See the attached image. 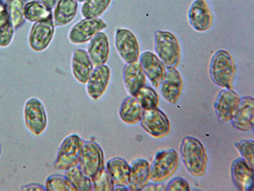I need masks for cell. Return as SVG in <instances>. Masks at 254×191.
Segmentation results:
<instances>
[{
    "label": "cell",
    "instance_id": "1",
    "mask_svg": "<svg viewBox=\"0 0 254 191\" xmlns=\"http://www.w3.org/2000/svg\"><path fill=\"white\" fill-rule=\"evenodd\" d=\"M181 154L183 163L190 174L201 177L205 174L207 157L205 147L198 140L190 136L184 138Z\"/></svg>",
    "mask_w": 254,
    "mask_h": 191
},
{
    "label": "cell",
    "instance_id": "2",
    "mask_svg": "<svg viewBox=\"0 0 254 191\" xmlns=\"http://www.w3.org/2000/svg\"><path fill=\"white\" fill-rule=\"evenodd\" d=\"M236 73L234 60L226 50L215 52L211 59L210 75L212 81L219 87L231 89Z\"/></svg>",
    "mask_w": 254,
    "mask_h": 191
},
{
    "label": "cell",
    "instance_id": "3",
    "mask_svg": "<svg viewBox=\"0 0 254 191\" xmlns=\"http://www.w3.org/2000/svg\"><path fill=\"white\" fill-rule=\"evenodd\" d=\"M155 49L158 58L165 67L176 68L181 58V47L176 36L171 32L156 31Z\"/></svg>",
    "mask_w": 254,
    "mask_h": 191
},
{
    "label": "cell",
    "instance_id": "4",
    "mask_svg": "<svg viewBox=\"0 0 254 191\" xmlns=\"http://www.w3.org/2000/svg\"><path fill=\"white\" fill-rule=\"evenodd\" d=\"M78 166L83 174L91 181L103 171L104 152L98 143L92 140L83 142Z\"/></svg>",
    "mask_w": 254,
    "mask_h": 191
},
{
    "label": "cell",
    "instance_id": "5",
    "mask_svg": "<svg viewBox=\"0 0 254 191\" xmlns=\"http://www.w3.org/2000/svg\"><path fill=\"white\" fill-rule=\"evenodd\" d=\"M83 145V141L76 134L67 136L59 149L54 163L56 169L65 172L70 168L78 165Z\"/></svg>",
    "mask_w": 254,
    "mask_h": 191
},
{
    "label": "cell",
    "instance_id": "6",
    "mask_svg": "<svg viewBox=\"0 0 254 191\" xmlns=\"http://www.w3.org/2000/svg\"><path fill=\"white\" fill-rule=\"evenodd\" d=\"M178 165L179 156L174 149L158 152L150 166L149 179L155 183L165 181L174 174Z\"/></svg>",
    "mask_w": 254,
    "mask_h": 191
},
{
    "label": "cell",
    "instance_id": "7",
    "mask_svg": "<svg viewBox=\"0 0 254 191\" xmlns=\"http://www.w3.org/2000/svg\"><path fill=\"white\" fill-rule=\"evenodd\" d=\"M25 125L35 136H40L44 133L48 124L46 110L41 100L31 97L26 102L24 109Z\"/></svg>",
    "mask_w": 254,
    "mask_h": 191
},
{
    "label": "cell",
    "instance_id": "8",
    "mask_svg": "<svg viewBox=\"0 0 254 191\" xmlns=\"http://www.w3.org/2000/svg\"><path fill=\"white\" fill-rule=\"evenodd\" d=\"M116 49L120 58L127 64L137 62L140 47L137 38L129 29H118L115 33Z\"/></svg>",
    "mask_w": 254,
    "mask_h": 191
},
{
    "label": "cell",
    "instance_id": "9",
    "mask_svg": "<svg viewBox=\"0 0 254 191\" xmlns=\"http://www.w3.org/2000/svg\"><path fill=\"white\" fill-rule=\"evenodd\" d=\"M140 122L144 130L156 138L166 136L171 129L167 115L158 108L144 110Z\"/></svg>",
    "mask_w": 254,
    "mask_h": 191
},
{
    "label": "cell",
    "instance_id": "10",
    "mask_svg": "<svg viewBox=\"0 0 254 191\" xmlns=\"http://www.w3.org/2000/svg\"><path fill=\"white\" fill-rule=\"evenodd\" d=\"M107 27V24L99 18L82 19L72 27L69 39L73 44H85Z\"/></svg>",
    "mask_w": 254,
    "mask_h": 191
},
{
    "label": "cell",
    "instance_id": "11",
    "mask_svg": "<svg viewBox=\"0 0 254 191\" xmlns=\"http://www.w3.org/2000/svg\"><path fill=\"white\" fill-rule=\"evenodd\" d=\"M54 33L53 17L36 22L32 27L29 35V46L34 51H44L51 44Z\"/></svg>",
    "mask_w": 254,
    "mask_h": 191
},
{
    "label": "cell",
    "instance_id": "12",
    "mask_svg": "<svg viewBox=\"0 0 254 191\" xmlns=\"http://www.w3.org/2000/svg\"><path fill=\"white\" fill-rule=\"evenodd\" d=\"M240 96L231 89H224L217 96L214 103L215 113L224 122L231 121L240 103Z\"/></svg>",
    "mask_w": 254,
    "mask_h": 191
},
{
    "label": "cell",
    "instance_id": "13",
    "mask_svg": "<svg viewBox=\"0 0 254 191\" xmlns=\"http://www.w3.org/2000/svg\"><path fill=\"white\" fill-rule=\"evenodd\" d=\"M188 19L192 28L198 32L208 31L212 26L213 17L206 0H194L188 11Z\"/></svg>",
    "mask_w": 254,
    "mask_h": 191
},
{
    "label": "cell",
    "instance_id": "14",
    "mask_svg": "<svg viewBox=\"0 0 254 191\" xmlns=\"http://www.w3.org/2000/svg\"><path fill=\"white\" fill-rule=\"evenodd\" d=\"M182 78L174 68H165L164 77L160 83V92L163 98L170 103L176 104L182 90Z\"/></svg>",
    "mask_w": 254,
    "mask_h": 191
},
{
    "label": "cell",
    "instance_id": "15",
    "mask_svg": "<svg viewBox=\"0 0 254 191\" xmlns=\"http://www.w3.org/2000/svg\"><path fill=\"white\" fill-rule=\"evenodd\" d=\"M140 64L145 75L154 87H160L165 76V66L158 56L150 51L143 52L139 57Z\"/></svg>",
    "mask_w": 254,
    "mask_h": 191
},
{
    "label": "cell",
    "instance_id": "16",
    "mask_svg": "<svg viewBox=\"0 0 254 191\" xmlns=\"http://www.w3.org/2000/svg\"><path fill=\"white\" fill-rule=\"evenodd\" d=\"M111 79V71L107 65L95 67L87 83V93L90 98L97 100L106 92Z\"/></svg>",
    "mask_w": 254,
    "mask_h": 191
},
{
    "label": "cell",
    "instance_id": "17",
    "mask_svg": "<svg viewBox=\"0 0 254 191\" xmlns=\"http://www.w3.org/2000/svg\"><path fill=\"white\" fill-rule=\"evenodd\" d=\"M254 99L247 96L240 100L239 106L231 120L233 126L238 130L247 132L253 130L254 127Z\"/></svg>",
    "mask_w": 254,
    "mask_h": 191
},
{
    "label": "cell",
    "instance_id": "18",
    "mask_svg": "<svg viewBox=\"0 0 254 191\" xmlns=\"http://www.w3.org/2000/svg\"><path fill=\"white\" fill-rule=\"evenodd\" d=\"M233 183L238 190L250 191L254 188V169L243 158L235 159L231 166Z\"/></svg>",
    "mask_w": 254,
    "mask_h": 191
},
{
    "label": "cell",
    "instance_id": "19",
    "mask_svg": "<svg viewBox=\"0 0 254 191\" xmlns=\"http://www.w3.org/2000/svg\"><path fill=\"white\" fill-rule=\"evenodd\" d=\"M72 75L78 83L87 84L94 70V65L84 49H77L72 54L71 60Z\"/></svg>",
    "mask_w": 254,
    "mask_h": 191
},
{
    "label": "cell",
    "instance_id": "20",
    "mask_svg": "<svg viewBox=\"0 0 254 191\" xmlns=\"http://www.w3.org/2000/svg\"><path fill=\"white\" fill-rule=\"evenodd\" d=\"M123 79L127 92L135 97L143 86H146V76L139 62L127 64L123 73Z\"/></svg>",
    "mask_w": 254,
    "mask_h": 191
},
{
    "label": "cell",
    "instance_id": "21",
    "mask_svg": "<svg viewBox=\"0 0 254 191\" xmlns=\"http://www.w3.org/2000/svg\"><path fill=\"white\" fill-rule=\"evenodd\" d=\"M88 54L94 67L105 65L110 55V44L105 33L99 32L90 40Z\"/></svg>",
    "mask_w": 254,
    "mask_h": 191
},
{
    "label": "cell",
    "instance_id": "22",
    "mask_svg": "<svg viewBox=\"0 0 254 191\" xmlns=\"http://www.w3.org/2000/svg\"><path fill=\"white\" fill-rule=\"evenodd\" d=\"M130 169V181L127 187L129 191L141 190L149 179L150 165L146 159L138 158L131 163Z\"/></svg>",
    "mask_w": 254,
    "mask_h": 191
},
{
    "label": "cell",
    "instance_id": "23",
    "mask_svg": "<svg viewBox=\"0 0 254 191\" xmlns=\"http://www.w3.org/2000/svg\"><path fill=\"white\" fill-rule=\"evenodd\" d=\"M106 170L114 186H127L130 181V165L123 158L115 157L109 160Z\"/></svg>",
    "mask_w": 254,
    "mask_h": 191
},
{
    "label": "cell",
    "instance_id": "24",
    "mask_svg": "<svg viewBox=\"0 0 254 191\" xmlns=\"http://www.w3.org/2000/svg\"><path fill=\"white\" fill-rule=\"evenodd\" d=\"M78 9L76 0H58L53 13L54 26H65L74 19Z\"/></svg>",
    "mask_w": 254,
    "mask_h": 191
},
{
    "label": "cell",
    "instance_id": "25",
    "mask_svg": "<svg viewBox=\"0 0 254 191\" xmlns=\"http://www.w3.org/2000/svg\"><path fill=\"white\" fill-rule=\"evenodd\" d=\"M144 109L135 97H129L124 100L120 106V119L127 124H135L141 120Z\"/></svg>",
    "mask_w": 254,
    "mask_h": 191
},
{
    "label": "cell",
    "instance_id": "26",
    "mask_svg": "<svg viewBox=\"0 0 254 191\" xmlns=\"http://www.w3.org/2000/svg\"><path fill=\"white\" fill-rule=\"evenodd\" d=\"M14 29L9 17L7 5L0 2V47H6L13 39Z\"/></svg>",
    "mask_w": 254,
    "mask_h": 191
},
{
    "label": "cell",
    "instance_id": "27",
    "mask_svg": "<svg viewBox=\"0 0 254 191\" xmlns=\"http://www.w3.org/2000/svg\"><path fill=\"white\" fill-rule=\"evenodd\" d=\"M25 19L30 22H40L53 17L52 10L38 1L26 3L24 8Z\"/></svg>",
    "mask_w": 254,
    "mask_h": 191
},
{
    "label": "cell",
    "instance_id": "28",
    "mask_svg": "<svg viewBox=\"0 0 254 191\" xmlns=\"http://www.w3.org/2000/svg\"><path fill=\"white\" fill-rule=\"evenodd\" d=\"M65 175L76 191H93L91 180L83 174L78 165L66 170Z\"/></svg>",
    "mask_w": 254,
    "mask_h": 191
},
{
    "label": "cell",
    "instance_id": "29",
    "mask_svg": "<svg viewBox=\"0 0 254 191\" xmlns=\"http://www.w3.org/2000/svg\"><path fill=\"white\" fill-rule=\"evenodd\" d=\"M111 0H87L81 8V15L85 19L98 18L107 10Z\"/></svg>",
    "mask_w": 254,
    "mask_h": 191
},
{
    "label": "cell",
    "instance_id": "30",
    "mask_svg": "<svg viewBox=\"0 0 254 191\" xmlns=\"http://www.w3.org/2000/svg\"><path fill=\"white\" fill-rule=\"evenodd\" d=\"M27 0H8L7 10L13 28L17 29L23 26L26 19L24 15V8Z\"/></svg>",
    "mask_w": 254,
    "mask_h": 191
},
{
    "label": "cell",
    "instance_id": "31",
    "mask_svg": "<svg viewBox=\"0 0 254 191\" xmlns=\"http://www.w3.org/2000/svg\"><path fill=\"white\" fill-rule=\"evenodd\" d=\"M140 106L144 110L157 108L159 98L157 93L149 86H143L135 96Z\"/></svg>",
    "mask_w": 254,
    "mask_h": 191
},
{
    "label": "cell",
    "instance_id": "32",
    "mask_svg": "<svg viewBox=\"0 0 254 191\" xmlns=\"http://www.w3.org/2000/svg\"><path fill=\"white\" fill-rule=\"evenodd\" d=\"M47 191H76L65 175L54 174L48 177L45 182Z\"/></svg>",
    "mask_w": 254,
    "mask_h": 191
},
{
    "label": "cell",
    "instance_id": "33",
    "mask_svg": "<svg viewBox=\"0 0 254 191\" xmlns=\"http://www.w3.org/2000/svg\"><path fill=\"white\" fill-rule=\"evenodd\" d=\"M93 191H111L114 189L110 174L106 168H104L98 175L92 181Z\"/></svg>",
    "mask_w": 254,
    "mask_h": 191
},
{
    "label": "cell",
    "instance_id": "34",
    "mask_svg": "<svg viewBox=\"0 0 254 191\" xmlns=\"http://www.w3.org/2000/svg\"><path fill=\"white\" fill-rule=\"evenodd\" d=\"M235 147L251 167L254 169V142L253 140H243L235 143Z\"/></svg>",
    "mask_w": 254,
    "mask_h": 191
},
{
    "label": "cell",
    "instance_id": "35",
    "mask_svg": "<svg viewBox=\"0 0 254 191\" xmlns=\"http://www.w3.org/2000/svg\"><path fill=\"white\" fill-rule=\"evenodd\" d=\"M165 191H190V188L187 181L181 177H176L169 182Z\"/></svg>",
    "mask_w": 254,
    "mask_h": 191
},
{
    "label": "cell",
    "instance_id": "36",
    "mask_svg": "<svg viewBox=\"0 0 254 191\" xmlns=\"http://www.w3.org/2000/svg\"><path fill=\"white\" fill-rule=\"evenodd\" d=\"M22 191H47L45 186L41 185L39 184H30L28 185L24 186L22 187Z\"/></svg>",
    "mask_w": 254,
    "mask_h": 191
},
{
    "label": "cell",
    "instance_id": "37",
    "mask_svg": "<svg viewBox=\"0 0 254 191\" xmlns=\"http://www.w3.org/2000/svg\"><path fill=\"white\" fill-rule=\"evenodd\" d=\"M140 191H165V187L161 184H146Z\"/></svg>",
    "mask_w": 254,
    "mask_h": 191
},
{
    "label": "cell",
    "instance_id": "38",
    "mask_svg": "<svg viewBox=\"0 0 254 191\" xmlns=\"http://www.w3.org/2000/svg\"><path fill=\"white\" fill-rule=\"evenodd\" d=\"M38 1L44 4V5L51 9V10H52V9L55 7L58 0H38Z\"/></svg>",
    "mask_w": 254,
    "mask_h": 191
},
{
    "label": "cell",
    "instance_id": "39",
    "mask_svg": "<svg viewBox=\"0 0 254 191\" xmlns=\"http://www.w3.org/2000/svg\"><path fill=\"white\" fill-rule=\"evenodd\" d=\"M76 1L81 2V3H82V2H85V1H87V0H76Z\"/></svg>",
    "mask_w": 254,
    "mask_h": 191
},
{
    "label": "cell",
    "instance_id": "40",
    "mask_svg": "<svg viewBox=\"0 0 254 191\" xmlns=\"http://www.w3.org/2000/svg\"><path fill=\"white\" fill-rule=\"evenodd\" d=\"M1 145H0V155H1Z\"/></svg>",
    "mask_w": 254,
    "mask_h": 191
},
{
    "label": "cell",
    "instance_id": "41",
    "mask_svg": "<svg viewBox=\"0 0 254 191\" xmlns=\"http://www.w3.org/2000/svg\"><path fill=\"white\" fill-rule=\"evenodd\" d=\"M1 1H2V0H0V2H1Z\"/></svg>",
    "mask_w": 254,
    "mask_h": 191
},
{
    "label": "cell",
    "instance_id": "42",
    "mask_svg": "<svg viewBox=\"0 0 254 191\" xmlns=\"http://www.w3.org/2000/svg\"></svg>",
    "mask_w": 254,
    "mask_h": 191
}]
</instances>
